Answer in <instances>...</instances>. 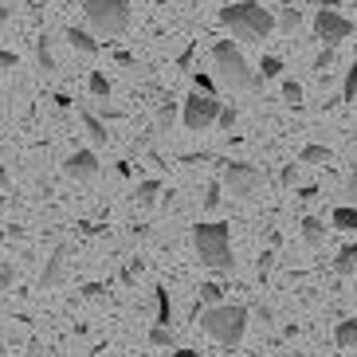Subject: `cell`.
<instances>
[{"label":"cell","mask_w":357,"mask_h":357,"mask_svg":"<svg viewBox=\"0 0 357 357\" xmlns=\"http://www.w3.org/2000/svg\"><path fill=\"white\" fill-rule=\"evenodd\" d=\"M220 24L236 36V40H248V43H263L275 28H279V20L271 16V8H263L259 0H236V4H224Z\"/></svg>","instance_id":"obj_1"},{"label":"cell","mask_w":357,"mask_h":357,"mask_svg":"<svg viewBox=\"0 0 357 357\" xmlns=\"http://www.w3.org/2000/svg\"><path fill=\"white\" fill-rule=\"evenodd\" d=\"M192 248H197L200 263L212 267V271H231V267H236V252H231L228 224H220V220L197 224V228H192Z\"/></svg>","instance_id":"obj_2"},{"label":"cell","mask_w":357,"mask_h":357,"mask_svg":"<svg viewBox=\"0 0 357 357\" xmlns=\"http://www.w3.org/2000/svg\"><path fill=\"white\" fill-rule=\"evenodd\" d=\"M200 330L212 337V342H220V346H240L243 334H248V306L240 303H216L208 306L204 314H200Z\"/></svg>","instance_id":"obj_3"},{"label":"cell","mask_w":357,"mask_h":357,"mask_svg":"<svg viewBox=\"0 0 357 357\" xmlns=\"http://www.w3.org/2000/svg\"><path fill=\"white\" fill-rule=\"evenodd\" d=\"M212 63H216L220 79L231 86V91H255V86H259V75L248 67L243 52L236 47V36H231V40H220L216 47H212Z\"/></svg>","instance_id":"obj_4"},{"label":"cell","mask_w":357,"mask_h":357,"mask_svg":"<svg viewBox=\"0 0 357 357\" xmlns=\"http://www.w3.org/2000/svg\"><path fill=\"white\" fill-rule=\"evenodd\" d=\"M83 16L98 36H122L130 28V0H83Z\"/></svg>","instance_id":"obj_5"},{"label":"cell","mask_w":357,"mask_h":357,"mask_svg":"<svg viewBox=\"0 0 357 357\" xmlns=\"http://www.w3.org/2000/svg\"><path fill=\"white\" fill-rule=\"evenodd\" d=\"M220 98L216 95H204V91H192L189 98H185V106H181V122H185V130H192V134H204V130L220 118Z\"/></svg>","instance_id":"obj_6"},{"label":"cell","mask_w":357,"mask_h":357,"mask_svg":"<svg viewBox=\"0 0 357 357\" xmlns=\"http://www.w3.org/2000/svg\"><path fill=\"white\" fill-rule=\"evenodd\" d=\"M314 36L322 43H342V40H349L354 36V20L349 16H342L337 8H318V16H314Z\"/></svg>","instance_id":"obj_7"},{"label":"cell","mask_w":357,"mask_h":357,"mask_svg":"<svg viewBox=\"0 0 357 357\" xmlns=\"http://www.w3.org/2000/svg\"><path fill=\"white\" fill-rule=\"evenodd\" d=\"M259 185H263V173L255 165H248V161H228V169H224V189L231 197H252Z\"/></svg>","instance_id":"obj_8"},{"label":"cell","mask_w":357,"mask_h":357,"mask_svg":"<svg viewBox=\"0 0 357 357\" xmlns=\"http://www.w3.org/2000/svg\"><path fill=\"white\" fill-rule=\"evenodd\" d=\"M63 173L71 181H95L98 177V153L95 149H75L71 158L63 161Z\"/></svg>","instance_id":"obj_9"},{"label":"cell","mask_w":357,"mask_h":357,"mask_svg":"<svg viewBox=\"0 0 357 357\" xmlns=\"http://www.w3.org/2000/svg\"><path fill=\"white\" fill-rule=\"evenodd\" d=\"M63 263H67V243H59L52 252V259L43 263V275H40V287L43 291H52V287L63 283Z\"/></svg>","instance_id":"obj_10"},{"label":"cell","mask_w":357,"mask_h":357,"mask_svg":"<svg viewBox=\"0 0 357 357\" xmlns=\"http://www.w3.org/2000/svg\"><path fill=\"white\" fill-rule=\"evenodd\" d=\"M67 43L83 55H98V40L91 32H83V28H67Z\"/></svg>","instance_id":"obj_11"},{"label":"cell","mask_w":357,"mask_h":357,"mask_svg":"<svg viewBox=\"0 0 357 357\" xmlns=\"http://www.w3.org/2000/svg\"><path fill=\"white\" fill-rule=\"evenodd\" d=\"M158 197H161V181H142L137 185V192H134V200H137V208H153L158 204Z\"/></svg>","instance_id":"obj_12"},{"label":"cell","mask_w":357,"mask_h":357,"mask_svg":"<svg viewBox=\"0 0 357 357\" xmlns=\"http://www.w3.org/2000/svg\"><path fill=\"white\" fill-rule=\"evenodd\" d=\"M303 240H306V248H322L326 243V224L318 216H306L303 220Z\"/></svg>","instance_id":"obj_13"},{"label":"cell","mask_w":357,"mask_h":357,"mask_svg":"<svg viewBox=\"0 0 357 357\" xmlns=\"http://www.w3.org/2000/svg\"><path fill=\"white\" fill-rule=\"evenodd\" d=\"M330 224H334L337 231H357V208L354 204H337L334 216H330Z\"/></svg>","instance_id":"obj_14"},{"label":"cell","mask_w":357,"mask_h":357,"mask_svg":"<svg viewBox=\"0 0 357 357\" xmlns=\"http://www.w3.org/2000/svg\"><path fill=\"white\" fill-rule=\"evenodd\" d=\"M334 271L337 275H357V243H346L334 259Z\"/></svg>","instance_id":"obj_15"},{"label":"cell","mask_w":357,"mask_h":357,"mask_svg":"<svg viewBox=\"0 0 357 357\" xmlns=\"http://www.w3.org/2000/svg\"><path fill=\"white\" fill-rule=\"evenodd\" d=\"M334 337H337V346H342V349H354V346H357V318H346V322H337Z\"/></svg>","instance_id":"obj_16"},{"label":"cell","mask_w":357,"mask_h":357,"mask_svg":"<svg viewBox=\"0 0 357 357\" xmlns=\"http://www.w3.org/2000/svg\"><path fill=\"white\" fill-rule=\"evenodd\" d=\"M83 126H86V137H91L95 146H106V137H110V134H106V126L91 114V110H83Z\"/></svg>","instance_id":"obj_17"},{"label":"cell","mask_w":357,"mask_h":357,"mask_svg":"<svg viewBox=\"0 0 357 357\" xmlns=\"http://www.w3.org/2000/svg\"><path fill=\"white\" fill-rule=\"evenodd\" d=\"M153 303H158V322L169 326V322H173V303H169V291H165V287H158V291H153Z\"/></svg>","instance_id":"obj_18"},{"label":"cell","mask_w":357,"mask_h":357,"mask_svg":"<svg viewBox=\"0 0 357 357\" xmlns=\"http://www.w3.org/2000/svg\"><path fill=\"white\" fill-rule=\"evenodd\" d=\"M173 118H177V102H165L158 110V122H153V134H169L173 130Z\"/></svg>","instance_id":"obj_19"},{"label":"cell","mask_w":357,"mask_h":357,"mask_svg":"<svg viewBox=\"0 0 357 357\" xmlns=\"http://www.w3.org/2000/svg\"><path fill=\"white\" fill-rule=\"evenodd\" d=\"M36 59H40V71H55V55H52V40L47 36L36 43Z\"/></svg>","instance_id":"obj_20"},{"label":"cell","mask_w":357,"mask_h":357,"mask_svg":"<svg viewBox=\"0 0 357 357\" xmlns=\"http://www.w3.org/2000/svg\"><path fill=\"white\" fill-rule=\"evenodd\" d=\"M86 86H91V95H95V98H110V79H106L102 71H91Z\"/></svg>","instance_id":"obj_21"},{"label":"cell","mask_w":357,"mask_h":357,"mask_svg":"<svg viewBox=\"0 0 357 357\" xmlns=\"http://www.w3.org/2000/svg\"><path fill=\"white\" fill-rule=\"evenodd\" d=\"M298 161H303V165H322V161H330V149L326 146H306Z\"/></svg>","instance_id":"obj_22"},{"label":"cell","mask_w":357,"mask_h":357,"mask_svg":"<svg viewBox=\"0 0 357 357\" xmlns=\"http://www.w3.org/2000/svg\"><path fill=\"white\" fill-rule=\"evenodd\" d=\"M169 342H173V326H153V330H149V346H158V349H165Z\"/></svg>","instance_id":"obj_23"},{"label":"cell","mask_w":357,"mask_h":357,"mask_svg":"<svg viewBox=\"0 0 357 357\" xmlns=\"http://www.w3.org/2000/svg\"><path fill=\"white\" fill-rule=\"evenodd\" d=\"M298 24H303V12H298V8H283V12H279V32H294Z\"/></svg>","instance_id":"obj_24"},{"label":"cell","mask_w":357,"mask_h":357,"mask_svg":"<svg viewBox=\"0 0 357 357\" xmlns=\"http://www.w3.org/2000/svg\"><path fill=\"white\" fill-rule=\"evenodd\" d=\"M354 98H357V59L346 71V83H342V102H354Z\"/></svg>","instance_id":"obj_25"},{"label":"cell","mask_w":357,"mask_h":357,"mask_svg":"<svg viewBox=\"0 0 357 357\" xmlns=\"http://www.w3.org/2000/svg\"><path fill=\"white\" fill-rule=\"evenodd\" d=\"M283 102H287V106H294V110L303 106V86L294 83V79H287V83H283Z\"/></svg>","instance_id":"obj_26"},{"label":"cell","mask_w":357,"mask_h":357,"mask_svg":"<svg viewBox=\"0 0 357 357\" xmlns=\"http://www.w3.org/2000/svg\"><path fill=\"white\" fill-rule=\"evenodd\" d=\"M259 71H263V79H279V75H283V59H279V55H263Z\"/></svg>","instance_id":"obj_27"},{"label":"cell","mask_w":357,"mask_h":357,"mask_svg":"<svg viewBox=\"0 0 357 357\" xmlns=\"http://www.w3.org/2000/svg\"><path fill=\"white\" fill-rule=\"evenodd\" d=\"M334 67V43H326V52L314 59V71H330Z\"/></svg>","instance_id":"obj_28"},{"label":"cell","mask_w":357,"mask_h":357,"mask_svg":"<svg viewBox=\"0 0 357 357\" xmlns=\"http://www.w3.org/2000/svg\"><path fill=\"white\" fill-rule=\"evenodd\" d=\"M192 91H204V95H216V83H212L208 75H192Z\"/></svg>","instance_id":"obj_29"},{"label":"cell","mask_w":357,"mask_h":357,"mask_svg":"<svg viewBox=\"0 0 357 357\" xmlns=\"http://www.w3.org/2000/svg\"><path fill=\"white\" fill-rule=\"evenodd\" d=\"M200 303L216 306V303H220V287H216V283H204V287H200Z\"/></svg>","instance_id":"obj_30"},{"label":"cell","mask_w":357,"mask_h":357,"mask_svg":"<svg viewBox=\"0 0 357 357\" xmlns=\"http://www.w3.org/2000/svg\"><path fill=\"white\" fill-rule=\"evenodd\" d=\"M216 126H220V130H231V126H236V106H220V118H216Z\"/></svg>","instance_id":"obj_31"},{"label":"cell","mask_w":357,"mask_h":357,"mask_svg":"<svg viewBox=\"0 0 357 357\" xmlns=\"http://www.w3.org/2000/svg\"><path fill=\"white\" fill-rule=\"evenodd\" d=\"M220 189H224V185H208V192H204V208H220Z\"/></svg>","instance_id":"obj_32"},{"label":"cell","mask_w":357,"mask_h":357,"mask_svg":"<svg viewBox=\"0 0 357 357\" xmlns=\"http://www.w3.org/2000/svg\"><path fill=\"white\" fill-rule=\"evenodd\" d=\"M342 197L349 200V204H357V173H349L346 185H342Z\"/></svg>","instance_id":"obj_33"},{"label":"cell","mask_w":357,"mask_h":357,"mask_svg":"<svg viewBox=\"0 0 357 357\" xmlns=\"http://www.w3.org/2000/svg\"><path fill=\"white\" fill-rule=\"evenodd\" d=\"M279 181H283L287 189H291V185H298V165H283V173H279Z\"/></svg>","instance_id":"obj_34"},{"label":"cell","mask_w":357,"mask_h":357,"mask_svg":"<svg viewBox=\"0 0 357 357\" xmlns=\"http://www.w3.org/2000/svg\"><path fill=\"white\" fill-rule=\"evenodd\" d=\"M16 63H20V59H16V52H0V71H16Z\"/></svg>","instance_id":"obj_35"},{"label":"cell","mask_w":357,"mask_h":357,"mask_svg":"<svg viewBox=\"0 0 357 357\" xmlns=\"http://www.w3.org/2000/svg\"><path fill=\"white\" fill-rule=\"evenodd\" d=\"M12 279H16V271H12V267H0V291L12 287Z\"/></svg>","instance_id":"obj_36"},{"label":"cell","mask_w":357,"mask_h":357,"mask_svg":"<svg viewBox=\"0 0 357 357\" xmlns=\"http://www.w3.org/2000/svg\"><path fill=\"white\" fill-rule=\"evenodd\" d=\"M310 4H318V8H337V0H310Z\"/></svg>","instance_id":"obj_37"},{"label":"cell","mask_w":357,"mask_h":357,"mask_svg":"<svg viewBox=\"0 0 357 357\" xmlns=\"http://www.w3.org/2000/svg\"><path fill=\"white\" fill-rule=\"evenodd\" d=\"M173 357H200V354H197V349H177Z\"/></svg>","instance_id":"obj_38"},{"label":"cell","mask_w":357,"mask_h":357,"mask_svg":"<svg viewBox=\"0 0 357 357\" xmlns=\"http://www.w3.org/2000/svg\"><path fill=\"white\" fill-rule=\"evenodd\" d=\"M8 16H12V8H8V4H0V24L8 20Z\"/></svg>","instance_id":"obj_39"},{"label":"cell","mask_w":357,"mask_h":357,"mask_svg":"<svg viewBox=\"0 0 357 357\" xmlns=\"http://www.w3.org/2000/svg\"><path fill=\"white\" fill-rule=\"evenodd\" d=\"M0 243H4V231H0Z\"/></svg>","instance_id":"obj_40"},{"label":"cell","mask_w":357,"mask_h":357,"mask_svg":"<svg viewBox=\"0 0 357 357\" xmlns=\"http://www.w3.org/2000/svg\"><path fill=\"white\" fill-rule=\"evenodd\" d=\"M354 287H357V275H354Z\"/></svg>","instance_id":"obj_41"}]
</instances>
